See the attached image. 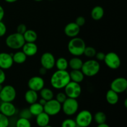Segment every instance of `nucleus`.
Segmentation results:
<instances>
[{
    "label": "nucleus",
    "instance_id": "obj_3",
    "mask_svg": "<svg viewBox=\"0 0 127 127\" xmlns=\"http://www.w3.org/2000/svg\"><path fill=\"white\" fill-rule=\"evenodd\" d=\"M100 69V63L96 60L90 59L83 62L81 69L85 76L93 77L99 73Z\"/></svg>",
    "mask_w": 127,
    "mask_h": 127
},
{
    "label": "nucleus",
    "instance_id": "obj_16",
    "mask_svg": "<svg viewBox=\"0 0 127 127\" xmlns=\"http://www.w3.org/2000/svg\"><path fill=\"white\" fill-rule=\"evenodd\" d=\"M64 32L66 35L70 38L78 37L80 32V27L75 22H69L64 27Z\"/></svg>",
    "mask_w": 127,
    "mask_h": 127
},
{
    "label": "nucleus",
    "instance_id": "obj_4",
    "mask_svg": "<svg viewBox=\"0 0 127 127\" xmlns=\"http://www.w3.org/2000/svg\"><path fill=\"white\" fill-rule=\"evenodd\" d=\"M26 43L23 35L17 32L11 33L6 37L5 43L6 46L12 50H19L22 48Z\"/></svg>",
    "mask_w": 127,
    "mask_h": 127
},
{
    "label": "nucleus",
    "instance_id": "obj_33",
    "mask_svg": "<svg viewBox=\"0 0 127 127\" xmlns=\"http://www.w3.org/2000/svg\"><path fill=\"white\" fill-rule=\"evenodd\" d=\"M9 125V120L7 117L0 113V127H7Z\"/></svg>",
    "mask_w": 127,
    "mask_h": 127
},
{
    "label": "nucleus",
    "instance_id": "obj_52",
    "mask_svg": "<svg viewBox=\"0 0 127 127\" xmlns=\"http://www.w3.org/2000/svg\"><path fill=\"white\" fill-rule=\"evenodd\" d=\"M0 113H1V108H0Z\"/></svg>",
    "mask_w": 127,
    "mask_h": 127
},
{
    "label": "nucleus",
    "instance_id": "obj_13",
    "mask_svg": "<svg viewBox=\"0 0 127 127\" xmlns=\"http://www.w3.org/2000/svg\"><path fill=\"white\" fill-rule=\"evenodd\" d=\"M29 89L37 92L43 89L45 86V81L41 76H35L30 78L27 83Z\"/></svg>",
    "mask_w": 127,
    "mask_h": 127
},
{
    "label": "nucleus",
    "instance_id": "obj_24",
    "mask_svg": "<svg viewBox=\"0 0 127 127\" xmlns=\"http://www.w3.org/2000/svg\"><path fill=\"white\" fill-rule=\"evenodd\" d=\"M24 38L26 42H35L37 39V32L32 29H27L23 34Z\"/></svg>",
    "mask_w": 127,
    "mask_h": 127
},
{
    "label": "nucleus",
    "instance_id": "obj_50",
    "mask_svg": "<svg viewBox=\"0 0 127 127\" xmlns=\"http://www.w3.org/2000/svg\"><path fill=\"white\" fill-rule=\"evenodd\" d=\"M11 127V126H8V127Z\"/></svg>",
    "mask_w": 127,
    "mask_h": 127
},
{
    "label": "nucleus",
    "instance_id": "obj_46",
    "mask_svg": "<svg viewBox=\"0 0 127 127\" xmlns=\"http://www.w3.org/2000/svg\"><path fill=\"white\" fill-rule=\"evenodd\" d=\"M127 99H125V107H127Z\"/></svg>",
    "mask_w": 127,
    "mask_h": 127
},
{
    "label": "nucleus",
    "instance_id": "obj_23",
    "mask_svg": "<svg viewBox=\"0 0 127 127\" xmlns=\"http://www.w3.org/2000/svg\"><path fill=\"white\" fill-rule=\"evenodd\" d=\"M83 64V61L79 57H74L68 61L69 67L71 69H81Z\"/></svg>",
    "mask_w": 127,
    "mask_h": 127
},
{
    "label": "nucleus",
    "instance_id": "obj_38",
    "mask_svg": "<svg viewBox=\"0 0 127 127\" xmlns=\"http://www.w3.org/2000/svg\"><path fill=\"white\" fill-rule=\"evenodd\" d=\"M75 22L78 26L79 27H82V26H84L86 23V19L84 18L83 16H78V17H76L75 20Z\"/></svg>",
    "mask_w": 127,
    "mask_h": 127
},
{
    "label": "nucleus",
    "instance_id": "obj_40",
    "mask_svg": "<svg viewBox=\"0 0 127 127\" xmlns=\"http://www.w3.org/2000/svg\"><path fill=\"white\" fill-rule=\"evenodd\" d=\"M6 74L3 69L0 68V84H2V83L6 80Z\"/></svg>",
    "mask_w": 127,
    "mask_h": 127
},
{
    "label": "nucleus",
    "instance_id": "obj_44",
    "mask_svg": "<svg viewBox=\"0 0 127 127\" xmlns=\"http://www.w3.org/2000/svg\"><path fill=\"white\" fill-rule=\"evenodd\" d=\"M96 127H110L108 124H107L106 123H104V124H99Z\"/></svg>",
    "mask_w": 127,
    "mask_h": 127
},
{
    "label": "nucleus",
    "instance_id": "obj_7",
    "mask_svg": "<svg viewBox=\"0 0 127 127\" xmlns=\"http://www.w3.org/2000/svg\"><path fill=\"white\" fill-rule=\"evenodd\" d=\"M64 93L66 94L67 97L77 99L81 94V86L79 83L71 81L64 88Z\"/></svg>",
    "mask_w": 127,
    "mask_h": 127
},
{
    "label": "nucleus",
    "instance_id": "obj_32",
    "mask_svg": "<svg viewBox=\"0 0 127 127\" xmlns=\"http://www.w3.org/2000/svg\"><path fill=\"white\" fill-rule=\"evenodd\" d=\"M77 125L75 120L72 119H66L63 120L61 125V127H76Z\"/></svg>",
    "mask_w": 127,
    "mask_h": 127
},
{
    "label": "nucleus",
    "instance_id": "obj_48",
    "mask_svg": "<svg viewBox=\"0 0 127 127\" xmlns=\"http://www.w3.org/2000/svg\"><path fill=\"white\" fill-rule=\"evenodd\" d=\"M52 127V126H50V125H47V126H45V127Z\"/></svg>",
    "mask_w": 127,
    "mask_h": 127
},
{
    "label": "nucleus",
    "instance_id": "obj_2",
    "mask_svg": "<svg viewBox=\"0 0 127 127\" xmlns=\"http://www.w3.org/2000/svg\"><path fill=\"white\" fill-rule=\"evenodd\" d=\"M86 43L80 37H73L68 43V50L71 55L74 57H80L83 55L85 49Z\"/></svg>",
    "mask_w": 127,
    "mask_h": 127
},
{
    "label": "nucleus",
    "instance_id": "obj_17",
    "mask_svg": "<svg viewBox=\"0 0 127 127\" xmlns=\"http://www.w3.org/2000/svg\"><path fill=\"white\" fill-rule=\"evenodd\" d=\"M22 49L27 57H33L38 52V47L35 42H26Z\"/></svg>",
    "mask_w": 127,
    "mask_h": 127
},
{
    "label": "nucleus",
    "instance_id": "obj_5",
    "mask_svg": "<svg viewBox=\"0 0 127 127\" xmlns=\"http://www.w3.org/2000/svg\"><path fill=\"white\" fill-rule=\"evenodd\" d=\"M79 109V103L76 99L68 97L62 104V110L65 115L71 116L78 112Z\"/></svg>",
    "mask_w": 127,
    "mask_h": 127
},
{
    "label": "nucleus",
    "instance_id": "obj_11",
    "mask_svg": "<svg viewBox=\"0 0 127 127\" xmlns=\"http://www.w3.org/2000/svg\"><path fill=\"white\" fill-rule=\"evenodd\" d=\"M110 89L113 90L117 94L124 93L127 89V80L123 77L115 78L110 83Z\"/></svg>",
    "mask_w": 127,
    "mask_h": 127
},
{
    "label": "nucleus",
    "instance_id": "obj_6",
    "mask_svg": "<svg viewBox=\"0 0 127 127\" xmlns=\"http://www.w3.org/2000/svg\"><path fill=\"white\" fill-rule=\"evenodd\" d=\"M93 120V114L88 110H83L79 112L75 119L77 125L81 127H88L91 124Z\"/></svg>",
    "mask_w": 127,
    "mask_h": 127
},
{
    "label": "nucleus",
    "instance_id": "obj_37",
    "mask_svg": "<svg viewBox=\"0 0 127 127\" xmlns=\"http://www.w3.org/2000/svg\"><path fill=\"white\" fill-rule=\"evenodd\" d=\"M7 32V27L5 24L2 21H0V37L5 35Z\"/></svg>",
    "mask_w": 127,
    "mask_h": 127
},
{
    "label": "nucleus",
    "instance_id": "obj_21",
    "mask_svg": "<svg viewBox=\"0 0 127 127\" xmlns=\"http://www.w3.org/2000/svg\"><path fill=\"white\" fill-rule=\"evenodd\" d=\"M24 98L26 102L31 105V104L37 102L38 98V93L35 91L29 89L25 93Z\"/></svg>",
    "mask_w": 127,
    "mask_h": 127
},
{
    "label": "nucleus",
    "instance_id": "obj_12",
    "mask_svg": "<svg viewBox=\"0 0 127 127\" xmlns=\"http://www.w3.org/2000/svg\"><path fill=\"white\" fill-rule=\"evenodd\" d=\"M56 59L54 55L50 52H45L43 53L40 57V64L42 67L50 70L54 68Z\"/></svg>",
    "mask_w": 127,
    "mask_h": 127
},
{
    "label": "nucleus",
    "instance_id": "obj_31",
    "mask_svg": "<svg viewBox=\"0 0 127 127\" xmlns=\"http://www.w3.org/2000/svg\"><path fill=\"white\" fill-rule=\"evenodd\" d=\"M16 127H32V125L29 119L20 117L16 122Z\"/></svg>",
    "mask_w": 127,
    "mask_h": 127
},
{
    "label": "nucleus",
    "instance_id": "obj_49",
    "mask_svg": "<svg viewBox=\"0 0 127 127\" xmlns=\"http://www.w3.org/2000/svg\"><path fill=\"white\" fill-rule=\"evenodd\" d=\"M34 1H43V0H34Z\"/></svg>",
    "mask_w": 127,
    "mask_h": 127
},
{
    "label": "nucleus",
    "instance_id": "obj_10",
    "mask_svg": "<svg viewBox=\"0 0 127 127\" xmlns=\"http://www.w3.org/2000/svg\"><path fill=\"white\" fill-rule=\"evenodd\" d=\"M104 62L107 66L111 69H117L121 65V60L117 53L109 52L105 54Z\"/></svg>",
    "mask_w": 127,
    "mask_h": 127
},
{
    "label": "nucleus",
    "instance_id": "obj_35",
    "mask_svg": "<svg viewBox=\"0 0 127 127\" xmlns=\"http://www.w3.org/2000/svg\"><path fill=\"white\" fill-rule=\"evenodd\" d=\"M68 97H67L66 95V94L64 92H60V93H58V94L56 95L55 97L56 100L58 102H59L60 103H61L62 104L65 101L66 99Z\"/></svg>",
    "mask_w": 127,
    "mask_h": 127
},
{
    "label": "nucleus",
    "instance_id": "obj_25",
    "mask_svg": "<svg viewBox=\"0 0 127 127\" xmlns=\"http://www.w3.org/2000/svg\"><path fill=\"white\" fill-rule=\"evenodd\" d=\"M27 57L22 51H17L12 54V60L14 63L17 64H22L25 63Z\"/></svg>",
    "mask_w": 127,
    "mask_h": 127
},
{
    "label": "nucleus",
    "instance_id": "obj_26",
    "mask_svg": "<svg viewBox=\"0 0 127 127\" xmlns=\"http://www.w3.org/2000/svg\"><path fill=\"white\" fill-rule=\"evenodd\" d=\"M55 66L58 70H67L69 67L68 60L64 57H60L56 60Z\"/></svg>",
    "mask_w": 127,
    "mask_h": 127
},
{
    "label": "nucleus",
    "instance_id": "obj_15",
    "mask_svg": "<svg viewBox=\"0 0 127 127\" xmlns=\"http://www.w3.org/2000/svg\"><path fill=\"white\" fill-rule=\"evenodd\" d=\"M1 113L7 117H11L14 115L16 113V108L12 102H2L0 104Z\"/></svg>",
    "mask_w": 127,
    "mask_h": 127
},
{
    "label": "nucleus",
    "instance_id": "obj_51",
    "mask_svg": "<svg viewBox=\"0 0 127 127\" xmlns=\"http://www.w3.org/2000/svg\"><path fill=\"white\" fill-rule=\"evenodd\" d=\"M48 1H53V0H48Z\"/></svg>",
    "mask_w": 127,
    "mask_h": 127
},
{
    "label": "nucleus",
    "instance_id": "obj_1",
    "mask_svg": "<svg viewBox=\"0 0 127 127\" xmlns=\"http://www.w3.org/2000/svg\"><path fill=\"white\" fill-rule=\"evenodd\" d=\"M71 81L69 72L67 70H58L53 73L50 78V84L58 90L63 89Z\"/></svg>",
    "mask_w": 127,
    "mask_h": 127
},
{
    "label": "nucleus",
    "instance_id": "obj_20",
    "mask_svg": "<svg viewBox=\"0 0 127 127\" xmlns=\"http://www.w3.org/2000/svg\"><path fill=\"white\" fill-rule=\"evenodd\" d=\"M104 16V9L102 6H96L93 8L91 12V16L94 21L102 19Z\"/></svg>",
    "mask_w": 127,
    "mask_h": 127
},
{
    "label": "nucleus",
    "instance_id": "obj_22",
    "mask_svg": "<svg viewBox=\"0 0 127 127\" xmlns=\"http://www.w3.org/2000/svg\"><path fill=\"white\" fill-rule=\"evenodd\" d=\"M105 99H106L107 102L109 104L115 105L117 104L119 100V94L110 89L107 92L106 95H105Z\"/></svg>",
    "mask_w": 127,
    "mask_h": 127
},
{
    "label": "nucleus",
    "instance_id": "obj_8",
    "mask_svg": "<svg viewBox=\"0 0 127 127\" xmlns=\"http://www.w3.org/2000/svg\"><path fill=\"white\" fill-rule=\"evenodd\" d=\"M16 90L11 85H6L2 87L0 91V100L2 102H12L16 99Z\"/></svg>",
    "mask_w": 127,
    "mask_h": 127
},
{
    "label": "nucleus",
    "instance_id": "obj_9",
    "mask_svg": "<svg viewBox=\"0 0 127 127\" xmlns=\"http://www.w3.org/2000/svg\"><path fill=\"white\" fill-rule=\"evenodd\" d=\"M62 110V104L57 101L55 99H52L47 101L43 105V112L50 116L57 115Z\"/></svg>",
    "mask_w": 127,
    "mask_h": 127
},
{
    "label": "nucleus",
    "instance_id": "obj_42",
    "mask_svg": "<svg viewBox=\"0 0 127 127\" xmlns=\"http://www.w3.org/2000/svg\"><path fill=\"white\" fill-rule=\"evenodd\" d=\"M47 69H45V68H43V67H41L39 69V73L40 75H45L46 73H47Z\"/></svg>",
    "mask_w": 127,
    "mask_h": 127
},
{
    "label": "nucleus",
    "instance_id": "obj_43",
    "mask_svg": "<svg viewBox=\"0 0 127 127\" xmlns=\"http://www.w3.org/2000/svg\"><path fill=\"white\" fill-rule=\"evenodd\" d=\"M38 102L40 104H41V105H43H43L46 104V102H47V100H46L45 99H43V98H41V99H39V100H38Z\"/></svg>",
    "mask_w": 127,
    "mask_h": 127
},
{
    "label": "nucleus",
    "instance_id": "obj_28",
    "mask_svg": "<svg viewBox=\"0 0 127 127\" xmlns=\"http://www.w3.org/2000/svg\"><path fill=\"white\" fill-rule=\"evenodd\" d=\"M39 92L41 98L45 99L47 101L51 100L54 97V93L53 91L50 88H43Z\"/></svg>",
    "mask_w": 127,
    "mask_h": 127
},
{
    "label": "nucleus",
    "instance_id": "obj_45",
    "mask_svg": "<svg viewBox=\"0 0 127 127\" xmlns=\"http://www.w3.org/2000/svg\"><path fill=\"white\" fill-rule=\"evenodd\" d=\"M6 2H8V3H12V2H16L17 1H18V0H4Z\"/></svg>",
    "mask_w": 127,
    "mask_h": 127
},
{
    "label": "nucleus",
    "instance_id": "obj_34",
    "mask_svg": "<svg viewBox=\"0 0 127 127\" xmlns=\"http://www.w3.org/2000/svg\"><path fill=\"white\" fill-rule=\"evenodd\" d=\"M32 116H33V115H32V114L31 113V112H30L29 109H22L21 111V112H20V117L21 118H24V119L30 120V119L32 118Z\"/></svg>",
    "mask_w": 127,
    "mask_h": 127
},
{
    "label": "nucleus",
    "instance_id": "obj_14",
    "mask_svg": "<svg viewBox=\"0 0 127 127\" xmlns=\"http://www.w3.org/2000/svg\"><path fill=\"white\" fill-rule=\"evenodd\" d=\"M14 64L12 60V54L7 52L0 53V68L3 70L8 69L12 66Z\"/></svg>",
    "mask_w": 127,
    "mask_h": 127
},
{
    "label": "nucleus",
    "instance_id": "obj_29",
    "mask_svg": "<svg viewBox=\"0 0 127 127\" xmlns=\"http://www.w3.org/2000/svg\"><path fill=\"white\" fill-rule=\"evenodd\" d=\"M93 119L94 120L95 122L97 125H99V124H104V123L106 122L107 116L104 112L102 111H99L97 112L94 114V117H93Z\"/></svg>",
    "mask_w": 127,
    "mask_h": 127
},
{
    "label": "nucleus",
    "instance_id": "obj_27",
    "mask_svg": "<svg viewBox=\"0 0 127 127\" xmlns=\"http://www.w3.org/2000/svg\"><path fill=\"white\" fill-rule=\"evenodd\" d=\"M30 112L33 116H37L38 114H41L43 112V106L40 104L38 102L33 103L30 105L29 108Z\"/></svg>",
    "mask_w": 127,
    "mask_h": 127
},
{
    "label": "nucleus",
    "instance_id": "obj_36",
    "mask_svg": "<svg viewBox=\"0 0 127 127\" xmlns=\"http://www.w3.org/2000/svg\"><path fill=\"white\" fill-rule=\"evenodd\" d=\"M16 30H17V32H16L23 35L24 33L26 32V31L27 30V26H26L24 24H20L19 25L17 26Z\"/></svg>",
    "mask_w": 127,
    "mask_h": 127
},
{
    "label": "nucleus",
    "instance_id": "obj_39",
    "mask_svg": "<svg viewBox=\"0 0 127 127\" xmlns=\"http://www.w3.org/2000/svg\"><path fill=\"white\" fill-rule=\"evenodd\" d=\"M105 54L102 52H97L95 54V57L96 58V60L97 61H104V58H105Z\"/></svg>",
    "mask_w": 127,
    "mask_h": 127
},
{
    "label": "nucleus",
    "instance_id": "obj_53",
    "mask_svg": "<svg viewBox=\"0 0 127 127\" xmlns=\"http://www.w3.org/2000/svg\"><path fill=\"white\" fill-rule=\"evenodd\" d=\"M76 127H79V126H77Z\"/></svg>",
    "mask_w": 127,
    "mask_h": 127
},
{
    "label": "nucleus",
    "instance_id": "obj_41",
    "mask_svg": "<svg viewBox=\"0 0 127 127\" xmlns=\"http://www.w3.org/2000/svg\"><path fill=\"white\" fill-rule=\"evenodd\" d=\"M4 8L2 7V6L0 5V21H2L4 17Z\"/></svg>",
    "mask_w": 127,
    "mask_h": 127
},
{
    "label": "nucleus",
    "instance_id": "obj_47",
    "mask_svg": "<svg viewBox=\"0 0 127 127\" xmlns=\"http://www.w3.org/2000/svg\"><path fill=\"white\" fill-rule=\"evenodd\" d=\"M2 84H0V91H1V89H2Z\"/></svg>",
    "mask_w": 127,
    "mask_h": 127
},
{
    "label": "nucleus",
    "instance_id": "obj_19",
    "mask_svg": "<svg viewBox=\"0 0 127 127\" xmlns=\"http://www.w3.org/2000/svg\"><path fill=\"white\" fill-rule=\"evenodd\" d=\"M69 73L71 81L79 84L83 81L85 76L81 69H71Z\"/></svg>",
    "mask_w": 127,
    "mask_h": 127
},
{
    "label": "nucleus",
    "instance_id": "obj_30",
    "mask_svg": "<svg viewBox=\"0 0 127 127\" xmlns=\"http://www.w3.org/2000/svg\"><path fill=\"white\" fill-rule=\"evenodd\" d=\"M96 53L97 51L95 48L89 46V47H86L83 55H84L88 58H93V57H95Z\"/></svg>",
    "mask_w": 127,
    "mask_h": 127
},
{
    "label": "nucleus",
    "instance_id": "obj_18",
    "mask_svg": "<svg viewBox=\"0 0 127 127\" xmlns=\"http://www.w3.org/2000/svg\"><path fill=\"white\" fill-rule=\"evenodd\" d=\"M50 116L46 114L45 112H43L36 116V124L40 127H44L49 125L50 120Z\"/></svg>",
    "mask_w": 127,
    "mask_h": 127
}]
</instances>
